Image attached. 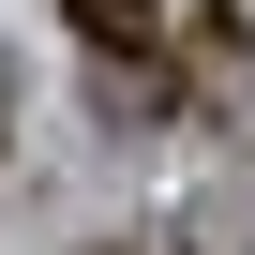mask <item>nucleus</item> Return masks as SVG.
<instances>
[{
	"instance_id": "obj_1",
	"label": "nucleus",
	"mask_w": 255,
	"mask_h": 255,
	"mask_svg": "<svg viewBox=\"0 0 255 255\" xmlns=\"http://www.w3.org/2000/svg\"><path fill=\"white\" fill-rule=\"evenodd\" d=\"M75 30H90V45H135V30H150V0H75Z\"/></svg>"
}]
</instances>
